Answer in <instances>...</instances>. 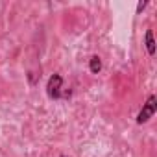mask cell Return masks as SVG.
<instances>
[{"instance_id": "6da1fadb", "label": "cell", "mask_w": 157, "mask_h": 157, "mask_svg": "<svg viewBox=\"0 0 157 157\" xmlns=\"http://www.w3.org/2000/svg\"><path fill=\"white\" fill-rule=\"evenodd\" d=\"M155 111H157V98L151 94V96H148L146 104H144L142 109L139 111V115H137V124H146V122L155 115Z\"/></svg>"}, {"instance_id": "7a4b0ae2", "label": "cell", "mask_w": 157, "mask_h": 157, "mask_svg": "<svg viewBox=\"0 0 157 157\" xmlns=\"http://www.w3.org/2000/svg\"><path fill=\"white\" fill-rule=\"evenodd\" d=\"M61 85H63V78H61L59 74L50 76V80H48V83H46V93H48V96L54 98V100L63 98V94H61Z\"/></svg>"}, {"instance_id": "3957f363", "label": "cell", "mask_w": 157, "mask_h": 157, "mask_svg": "<svg viewBox=\"0 0 157 157\" xmlns=\"http://www.w3.org/2000/svg\"><path fill=\"white\" fill-rule=\"evenodd\" d=\"M146 50H148L150 56L155 54V41H153V32L151 30L146 32Z\"/></svg>"}, {"instance_id": "277c9868", "label": "cell", "mask_w": 157, "mask_h": 157, "mask_svg": "<svg viewBox=\"0 0 157 157\" xmlns=\"http://www.w3.org/2000/svg\"><path fill=\"white\" fill-rule=\"evenodd\" d=\"M89 70H91L93 74H98V72L102 70V61H100L98 56H93V57L89 59Z\"/></svg>"}, {"instance_id": "5b68a950", "label": "cell", "mask_w": 157, "mask_h": 157, "mask_svg": "<svg viewBox=\"0 0 157 157\" xmlns=\"http://www.w3.org/2000/svg\"><path fill=\"white\" fill-rule=\"evenodd\" d=\"M146 6H148V2H139V4H137V13H140Z\"/></svg>"}, {"instance_id": "8992f818", "label": "cell", "mask_w": 157, "mask_h": 157, "mask_svg": "<svg viewBox=\"0 0 157 157\" xmlns=\"http://www.w3.org/2000/svg\"><path fill=\"white\" fill-rule=\"evenodd\" d=\"M61 157H68V155H61Z\"/></svg>"}]
</instances>
